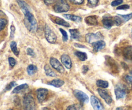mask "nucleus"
<instances>
[{
  "instance_id": "f257e3e1",
  "label": "nucleus",
  "mask_w": 132,
  "mask_h": 110,
  "mask_svg": "<svg viewBox=\"0 0 132 110\" xmlns=\"http://www.w3.org/2000/svg\"><path fill=\"white\" fill-rule=\"evenodd\" d=\"M24 15V24L25 25L26 28L32 32H35L37 30V23L36 18H34L33 14L31 13V12L26 13Z\"/></svg>"
},
{
  "instance_id": "f03ea898",
  "label": "nucleus",
  "mask_w": 132,
  "mask_h": 110,
  "mask_svg": "<svg viewBox=\"0 0 132 110\" xmlns=\"http://www.w3.org/2000/svg\"><path fill=\"white\" fill-rule=\"evenodd\" d=\"M24 110H37L33 97L30 94L26 95L23 98Z\"/></svg>"
},
{
  "instance_id": "7ed1b4c3",
  "label": "nucleus",
  "mask_w": 132,
  "mask_h": 110,
  "mask_svg": "<svg viewBox=\"0 0 132 110\" xmlns=\"http://www.w3.org/2000/svg\"><path fill=\"white\" fill-rule=\"evenodd\" d=\"M54 9L55 12H67L69 10L70 6L66 0H58L54 5Z\"/></svg>"
},
{
  "instance_id": "20e7f679",
  "label": "nucleus",
  "mask_w": 132,
  "mask_h": 110,
  "mask_svg": "<svg viewBox=\"0 0 132 110\" xmlns=\"http://www.w3.org/2000/svg\"><path fill=\"white\" fill-rule=\"evenodd\" d=\"M45 38L47 40V41L50 43L54 44L56 42L57 40V36L55 34L54 32L51 30V28L49 27L48 24L45 25Z\"/></svg>"
},
{
  "instance_id": "39448f33",
  "label": "nucleus",
  "mask_w": 132,
  "mask_h": 110,
  "mask_svg": "<svg viewBox=\"0 0 132 110\" xmlns=\"http://www.w3.org/2000/svg\"><path fill=\"white\" fill-rule=\"evenodd\" d=\"M103 39V36L100 32H97V33H89L86 35V40L88 43L92 44L96 41L102 40Z\"/></svg>"
},
{
  "instance_id": "423d86ee",
  "label": "nucleus",
  "mask_w": 132,
  "mask_h": 110,
  "mask_svg": "<svg viewBox=\"0 0 132 110\" xmlns=\"http://www.w3.org/2000/svg\"><path fill=\"white\" fill-rule=\"evenodd\" d=\"M115 94L117 100L123 99L126 95V88L123 85L117 84L115 88Z\"/></svg>"
},
{
  "instance_id": "0eeeda50",
  "label": "nucleus",
  "mask_w": 132,
  "mask_h": 110,
  "mask_svg": "<svg viewBox=\"0 0 132 110\" xmlns=\"http://www.w3.org/2000/svg\"><path fill=\"white\" fill-rule=\"evenodd\" d=\"M73 95L76 97V98H77L78 99V100L81 104H85V103H88V97L83 91H80V90H76L73 91Z\"/></svg>"
},
{
  "instance_id": "6e6552de",
  "label": "nucleus",
  "mask_w": 132,
  "mask_h": 110,
  "mask_svg": "<svg viewBox=\"0 0 132 110\" xmlns=\"http://www.w3.org/2000/svg\"><path fill=\"white\" fill-rule=\"evenodd\" d=\"M50 64L51 66L55 70H56L59 73H63L64 72V68L61 64V63L57 59L54 57H51L50 59Z\"/></svg>"
},
{
  "instance_id": "1a4fd4ad",
  "label": "nucleus",
  "mask_w": 132,
  "mask_h": 110,
  "mask_svg": "<svg viewBox=\"0 0 132 110\" xmlns=\"http://www.w3.org/2000/svg\"><path fill=\"white\" fill-rule=\"evenodd\" d=\"M98 93H99V95L101 96V97L103 98L104 100V101L107 103L108 104H110L111 103L113 102L112 100V97L110 95V94H108V91L105 90H103L102 88H99L97 90Z\"/></svg>"
},
{
  "instance_id": "9d476101",
  "label": "nucleus",
  "mask_w": 132,
  "mask_h": 110,
  "mask_svg": "<svg viewBox=\"0 0 132 110\" xmlns=\"http://www.w3.org/2000/svg\"><path fill=\"white\" fill-rule=\"evenodd\" d=\"M48 90L45 88H39L37 89L36 91V94H37V100L39 103H43L44 100L46 99V96L48 95Z\"/></svg>"
},
{
  "instance_id": "9b49d317",
  "label": "nucleus",
  "mask_w": 132,
  "mask_h": 110,
  "mask_svg": "<svg viewBox=\"0 0 132 110\" xmlns=\"http://www.w3.org/2000/svg\"><path fill=\"white\" fill-rule=\"evenodd\" d=\"M90 101H91V104L94 110H103V105L101 103L100 100L97 99L95 96L92 95L90 98Z\"/></svg>"
},
{
  "instance_id": "f8f14e48",
  "label": "nucleus",
  "mask_w": 132,
  "mask_h": 110,
  "mask_svg": "<svg viewBox=\"0 0 132 110\" xmlns=\"http://www.w3.org/2000/svg\"><path fill=\"white\" fill-rule=\"evenodd\" d=\"M102 23H103L104 28H107V29H110L113 24H115L114 18H112V17L110 16L104 17L103 20H102Z\"/></svg>"
},
{
  "instance_id": "ddd939ff",
  "label": "nucleus",
  "mask_w": 132,
  "mask_h": 110,
  "mask_svg": "<svg viewBox=\"0 0 132 110\" xmlns=\"http://www.w3.org/2000/svg\"><path fill=\"white\" fill-rule=\"evenodd\" d=\"M61 62L63 64V65H64L67 69H70V68H72V60H71L69 55H67V54H63V55H61Z\"/></svg>"
},
{
  "instance_id": "4468645a",
  "label": "nucleus",
  "mask_w": 132,
  "mask_h": 110,
  "mask_svg": "<svg viewBox=\"0 0 132 110\" xmlns=\"http://www.w3.org/2000/svg\"><path fill=\"white\" fill-rule=\"evenodd\" d=\"M92 45L94 51L95 52H97L99 50H103V49H104L106 46L105 42H104V41H103V40L96 41V42L94 43H92Z\"/></svg>"
},
{
  "instance_id": "2eb2a0df",
  "label": "nucleus",
  "mask_w": 132,
  "mask_h": 110,
  "mask_svg": "<svg viewBox=\"0 0 132 110\" xmlns=\"http://www.w3.org/2000/svg\"><path fill=\"white\" fill-rule=\"evenodd\" d=\"M16 1L18 3V5H19L20 9H21L23 14H25L26 13L28 12H30V9L29 6H28V4L24 0H16Z\"/></svg>"
},
{
  "instance_id": "dca6fc26",
  "label": "nucleus",
  "mask_w": 132,
  "mask_h": 110,
  "mask_svg": "<svg viewBox=\"0 0 132 110\" xmlns=\"http://www.w3.org/2000/svg\"><path fill=\"white\" fill-rule=\"evenodd\" d=\"M53 22H54L56 24H59V25L64 26V27H69L70 24L67 22L66 21H64V19H61V18H59V17H54V18H52Z\"/></svg>"
},
{
  "instance_id": "f3484780",
  "label": "nucleus",
  "mask_w": 132,
  "mask_h": 110,
  "mask_svg": "<svg viewBox=\"0 0 132 110\" xmlns=\"http://www.w3.org/2000/svg\"><path fill=\"white\" fill-rule=\"evenodd\" d=\"M85 21L89 25H97L98 24L97 18L95 15H90L85 19Z\"/></svg>"
},
{
  "instance_id": "a211bd4d",
  "label": "nucleus",
  "mask_w": 132,
  "mask_h": 110,
  "mask_svg": "<svg viewBox=\"0 0 132 110\" xmlns=\"http://www.w3.org/2000/svg\"><path fill=\"white\" fill-rule=\"evenodd\" d=\"M48 84L49 85H51V86H54L55 88H60L64 85V82L61 79H54L53 81L49 82Z\"/></svg>"
},
{
  "instance_id": "6ab92c4d",
  "label": "nucleus",
  "mask_w": 132,
  "mask_h": 110,
  "mask_svg": "<svg viewBox=\"0 0 132 110\" xmlns=\"http://www.w3.org/2000/svg\"><path fill=\"white\" fill-rule=\"evenodd\" d=\"M63 16L67 19L69 20L73 21L75 22H81L82 21V18L79 16H77V15H70V14H64Z\"/></svg>"
},
{
  "instance_id": "aec40b11",
  "label": "nucleus",
  "mask_w": 132,
  "mask_h": 110,
  "mask_svg": "<svg viewBox=\"0 0 132 110\" xmlns=\"http://www.w3.org/2000/svg\"><path fill=\"white\" fill-rule=\"evenodd\" d=\"M28 88V86L27 84H23L20 85V86H18L17 87H15V88L13 90L12 94H19V93L21 92L23 90H26Z\"/></svg>"
},
{
  "instance_id": "412c9836",
  "label": "nucleus",
  "mask_w": 132,
  "mask_h": 110,
  "mask_svg": "<svg viewBox=\"0 0 132 110\" xmlns=\"http://www.w3.org/2000/svg\"><path fill=\"white\" fill-rule=\"evenodd\" d=\"M70 33L71 34V37L73 39L79 40L81 37L79 31L77 29H70Z\"/></svg>"
},
{
  "instance_id": "4be33fe9",
  "label": "nucleus",
  "mask_w": 132,
  "mask_h": 110,
  "mask_svg": "<svg viewBox=\"0 0 132 110\" xmlns=\"http://www.w3.org/2000/svg\"><path fill=\"white\" fill-rule=\"evenodd\" d=\"M124 55L128 60L132 61V46L126 48L124 51Z\"/></svg>"
},
{
  "instance_id": "5701e85b",
  "label": "nucleus",
  "mask_w": 132,
  "mask_h": 110,
  "mask_svg": "<svg viewBox=\"0 0 132 110\" xmlns=\"http://www.w3.org/2000/svg\"><path fill=\"white\" fill-rule=\"evenodd\" d=\"M44 69H45V72L46 75L50 76V77H55V76H56V74L55 73V72H54V71L50 68V66H49L48 65H47V64H46V65L45 66Z\"/></svg>"
},
{
  "instance_id": "b1692460",
  "label": "nucleus",
  "mask_w": 132,
  "mask_h": 110,
  "mask_svg": "<svg viewBox=\"0 0 132 110\" xmlns=\"http://www.w3.org/2000/svg\"><path fill=\"white\" fill-rule=\"evenodd\" d=\"M37 71V68L36 66L34 65V64H30L27 67V73L29 75H32L36 73Z\"/></svg>"
},
{
  "instance_id": "393cba45",
  "label": "nucleus",
  "mask_w": 132,
  "mask_h": 110,
  "mask_svg": "<svg viewBox=\"0 0 132 110\" xmlns=\"http://www.w3.org/2000/svg\"><path fill=\"white\" fill-rule=\"evenodd\" d=\"M75 55L79 58L81 61H85L87 59L88 56H87V54L85 52H79V51H76L75 52Z\"/></svg>"
},
{
  "instance_id": "a878e982",
  "label": "nucleus",
  "mask_w": 132,
  "mask_h": 110,
  "mask_svg": "<svg viewBox=\"0 0 132 110\" xmlns=\"http://www.w3.org/2000/svg\"><path fill=\"white\" fill-rule=\"evenodd\" d=\"M97 86L99 88H101L102 89L103 88H106L108 87L109 86V84L107 81H103V80H98L97 81L96 83Z\"/></svg>"
},
{
  "instance_id": "bb28decb",
  "label": "nucleus",
  "mask_w": 132,
  "mask_h": 110,
  "mask_svg": "<svg viewBox=\"0 0 132 110\" xmlns=\"http://www.w3.org/2000/svg\"><path fill=\"white\" fill-rule=\"evenodd\" d=\"M10 48H11L13 53H14L16 56H18V55H19V52L18 50V48H17V43L15 41H12V42L10 43Z\"/></svg>"
},
{
  "instance_id": "cd10ccee",
  "label": "nucleus",
  "mask_w": 132,
  "mask_h": 110,
  "mask_svg": "<svg viewBox=\"0 0 132 110\" xmlns=\"http://www.w3.org/2000/svg\"><path fill=\"white\" fill-rule=\"evenodd\" d=\"M67 110H83V109H82V106L78 104H73V105L69 106L67 108Z\"/></svg>"
},
{
  "instance_id": "c85d7f7f",
  "label": "nucleus",
  "mask_w": 132,
  "mask_h": 110,
  "mask_svg": "<svg viewBox=\"0 0 132 110\" xmlns=\"http://www.w3.org/2000/svg\"><path fill=\"white\" fill-rule=\"evenodd\" d=\"M119 15L121 18V19H122V21L123 22H126L128 21H129L130 19H131L132 18V13L129 14H126V15Z\"/></svg>"
},
{
  "instance_id": "c756f323",
  "label": "nucleus",
  "mask_w": 132,
  "mask_h": 110,
  "mask_svg": "<svg viewBox=\"0 0 132 110\" xmlns=\"http://www.w3.org/2000/svg\"><path fill=\"white\" fill-rule=\"evenodd\" d=\"M122 23H123V21H122V19H121L119 15H117V16L114 17V23L116 25L119 26L122 24Z\"/></svg>"
},
{
  "instance_id": "7c9ffc66",
  "label": "nucleus",
  "mask_w": 132,
  "mask_h": 110,
  "mask_svg": "<svg viewBox=\"0 0 132 110\" xmlns=\"http://www.w3.org/2000/svg\"><path fill=\"white\" fill-rule=\"evenodd\" d=\"M6 24H7V21L5 19L0 18V31L3 30L5 28Z\"/></svg>"
},
{
  "instance_id": "2f4dec72",
  "label": "nucleus",
  "mask_w": 132,
  "mask_h": 110,
  "mask_svg": "<svg viewBox=\"0 0 132 110\" xmlns=\"http://www.w3.org/2000/svg\"><path fill=\"white\" fill-rule=\"evenodd\" d=\"M59 30H60L61 33H62V35H63V40L64 42H67V41H68V34H67V32H66L65 30H64L63 29H62V28H59Z\"/></svg>"
},
{
  "instance_id": "473e14b6",
  "label": "nucleus",
  "mask_w": 132,
  "mask_h": 110,
  "mask_svg": "<svg viewBox=\"0 0 132 110\" xmlns=\"http://www.w3.org/2000/svg\"><path fill=\"white\" fill-rule=\"evenodd\" d=\"M125 81H126V82H127L130 86L132 87V76L126 75L125 77Z\"/></svg>"
},
{
  "instance_id": "72a5a7b5",
  "label": "nucleus",
  "mask_w": 132,
  "mask_h": 110,
  "mask_svg": "<svg viewBox=\"0 0 132 110\" xmlns=\"http://www.w3.org/2000/svg\"><path fill=\"white\" fill-rule=\"evenodd\" d=\"M122 2H123V0H114L113 1H112L111 5L113 6H116L122 4Z\"/></svg>"
},
{
  "instance_id": "f704fd0d",
  "label": "nucleus",
  "mask_w": 132,
  "mask_h": 110,
  "mask_svg": "<svg viewBox=\"0 0 132 110\" xmlns=\"http://www.w3.org/2000/svg\"><path fill=\"white\" fill-rule=\"evenodd\" d=\"M15 86H16V83H15V82H10V84H9L7 85V86H6V88H5V90L6 91H8V90H10V89L14 87Z\"/></svg>"
},
{
  "instance_id": "c9c22d12",
  "label": "nucleus",
  "mask_w": 132,
  "mask_h": 110,
  "mask_svg": "<svg viewBox=\"0 0 132 110\" xmlns=\"http://www.w3.org/2000/svg\"><path fill=\"white\" fill-rule=\"evenodd\" d=\"M9 64L11 67H14V66L16 64V61H15V59L12 57H9Z\"/></svg>"
},
{
  "instance_id": "e433bc0d",
  "label": "nucleus",
  "mask_w": 132,
  "mask_h": 110,
  "mask_svg": "<svg viewBox=\"0 0 132 110\" xmlns=\"http://www.w3.org/2000/svg\"><path fill=\"white\" fill-rule=\"evenodd\" d=\"M88 4L92 6H95L97 5L99 0H88Z\"/></svg>"
},
{
  "instance_id": "4c0bfd02",
  "label": "nucleus",
  "mask_w": 132,
  "mask_h": 110,
  "mask_svg": "<svg viewBox=\"0 0 132 110\" xmlns=\"http://www.w3.org/2000/svg\"><path fill=\"white\" fill-rule=\"evenodd\" d=\"M85 0H70L71 3L75 5H81L84 3Z\"/></svg>"
},
{
  "instance_id": "58836bf2",
  "label": "nucleus",
  "mask_w": 132,
  "mask_h": 110,
  "mask_svg": "<svg viewBox=\"0 0 132 110\" xmlns=\"http://www.w3.org/2000/svg\"><path fill=\"white\" fill-rule=\"evenodd\" d=\"M27 53L28 55H30V56H32V57L35 56V52H34V50H32V48H27Z\"/></svg>"
},
{
  "instance_id": "ea45409f",
  "label": "nucleus",
  "mask_w": 132,
  "mask_h": 110,
  "mask_svg": "<svg viewBox=\"0 0 132 110\" xmlns=\"http://www.w3.org/2000/svg\"><path fill=\"white\" fill-rule=\"evenodd\" d=\"M130 9V6L128 5H121V6H118L117 8V10H127V9Z\"/></svg>"
},
{
  "instance_id": "a19ab883",
  "label": "nucleus",
  "mask_w": 132,
  "mask_h": 110,
  "mask_svg": "<svg viewBox=\"0 0 132 110\" xmlns=\"http://www.w3.org/2000/svg\"><path fill=\"white\" fill-rule=\"evenodd\" d=\"M10 30H11V33H10V39H12L13 37H14V33H15V28L14 25H11V27H10Z\"/></svg>"
},
{
  "instance_id": "79ce46f5",
  "label": "nucleus",
  "mask_w": 132,
  "mask_h": 110,
  "mask_svg": "<svg viewBox=\"0 0 132 110\" xmlns=\"http://www.w3.org/2000/svg\"><path fill=\"white\" fill-rule=\"evenodd\" d=\"M56 1V0H44V2L46 5H50L54 3Z\"/></svg>"
},
{
  "instance_id": "37998d69",
  "label": "nucleus",
  "mask_w": 132,
  "mask_h": 110,
  "mask_svg": "<svg viewBox=\"0 0 132 110\" xmlns=\"http://www.w3.org/2000/svg\"><path fill=\"white\" fill-rule=\"evenodd\" d=\"M88 66L86 65H84L82 66V72H83V73H86L88 72Z\"/></svg>"
},
{
  "instance_id": "c03bdc74",
  "label": "nucleus",
  "mask_w": 132,
  "mask_h": 110,
  "mask_svg": "<svg viewBox=\"0 0 132 110\" xmlns=\"http://www.w3.org/2000/svg\"><path fill=\"white\" fill-rule=\"evenodd\" d=\"M75 46H76V47H80V48H85V46H82V45H80L79 44H75Z\"/></svg>"
},
{
  "instance_id": "a18cd8bd",
  "label": "nucleus",
  "mask_w": 132,
  "mask_h": 110,
  "mask_svg": "<svg viewBox=\"0 0 132 110\" xmlns=\"http://www.w3.org/2000/svg\"><path fill=\"white\" fill-rule=\"evenodd\" d=\"M116 110H122V108H117Z\"/></svg>"
},
{
  "instance_id": "49530a36",
  "label": "nucleus",
  "mask_w": 132,
  "mask_h": 110,
  "mask_svg": "<svg viewBox=\"0 0 132 110\" xmlns=\"http://www.w3.org/2000/svg\"><path fill=\"white\" fill-rule=\"evenodd\" d=\"M41 110H49L47 108H43Z\"/></svg>"
},
{
  "instance_id": "de8ad7c7",
  "label": "nucleus",
  "mask_w": 132,
  "mask_h": 110,
  "mask_svg": "<svg viewBox=\"0 0 132 110\" xmlns=\"http://www.w3.org/2000/svg\"><path fill=\"white\" fill-rule=\"evenodd\" d=\"M130 73H131V74H132V70H131V72H130Z\"/></svg>"
},
{
  "instance_id": "09e8293b",
  "label": "nucleus",
  "mask_w": 132,
  "mask_h": 110,
  "mask_svg": "<svg viewBox=\"0 0 132 110\" xmlns=\"http://www.w3.org/2000/svg\"><path fill=\"white\" fill-rule=\"evenodd\" d=\"M8 110H12V109H9Z\"/></svg>"
},
{
  "instance_id": "8fccbe9b",
  "label": "nucleus",
  "mask_w": 132,
  "mask_h": 110,
  "mask_svg": "<svg viewBox=\"0 0 132 110\" xmlns=\"http://www.w3.org/2000/svg\"><path fill=\"white\" fill-rule=\"evenodd\" d=\"M131 33H132V29H131Z\"/></svg>"
}]
</instances>
